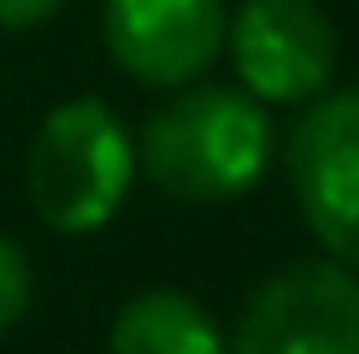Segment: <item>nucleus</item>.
Masks as SVG:
<instances>
[{"instance_id": "nucleus-7", "label": "nucleus", "mask_w": 359, "mask_h": 354, "mask_svg": "<svg viewBox=\"0 0 359 354\" xmlns=\"http://www.w3.org/2000/svg\"><path fill=\"white\" fill-rule=\"evenodd\" d=\"M107 348L112 354H224V336L194 295L142 289L118 307Z\"/></svg>"}, {"instance_id": "nucleus-2", "label": "nucleus", "mask_w": 359, "mask_h": 354, "mask_svg": "<svg viewBox=\"0 0 359 354\" xmlns=\"http://www.w3.org/2000/svg\"><path fill=\"white\" fill-rule=\"evenodd\" d=\"M130 177H136V142L124 136L118 112L95 95L59 100L24 154L29 206L41 213V225L65 236L112 225V213L130 195Z\"/></svg>"}, {"instance_id": "nucleus-3", "label": "nucleus", "mask_w": 359, "mask_h": 354, "mask_svg": "<svg viewBox=\"0 0 359 354\" xmlns=\"http://www.w3.org/2000/svg\"><path fill=\"white\" fill-rule=\"evenodd\" d=\"M224 354H359V277L341 260H294L248 295Z\"/></svg>"}, {"instance_id": "nucleus-5", "label": "nucleus", "mask_w": 359, "mask_h": 354, "mask_svg": "<svg viewBox=\"0 0 359 354\" xmlns=\"http://www.w3.org/2000/svg\"><path fill=\"white\" fill-rule=\"evenodd\" d=\"M224 41L253 100H312L330 88L336 29L318 0H248L224 24Z\"/></svg>"}, {"instance_id": "nucleus-6", "label": "nucleus", "mask_w": 359, "mask_h": 354, "mask_svg": "<svg viewBox=\"0 0 359 354\" xmlns=\"http://www.w3.org/2000/svg\"><path fill=\"white\" fill-rule=\"evenodd\" d=\"M224 0H107L100 29L124 77L147 88L194 83L224 48Z\"/></svg>"}, {"instance_id": "nucleus-8", "label": "nucleus", "mask_w": 359, "mask_h": 354, "mask_svg": "<svg viewBox=\"0 0 359 354\" xmlns=\"http://www.w3.org/2000/svg\"><path fill=\"white\" fill-rule=\"evenodd\" d=\"M29 295H36V277H29V260L24 248L0 230V336L12 331L24 313H29Z\"/></svg>"}, {"instance_id": "nucleus-4", "label": "nucleus", "mask_w": 359, "mask_h": 354, "mask_svg": "<svg viewBox=\"0 0 359 354\" xmlns=\"http://www.w3.org/2000/svg\"><path fill=\"white\" fill-rule=\"evenodd\" d=\"M289 183L324 254L359 266V88L312 95L289 130Z\"/></svg>"}, {"instance_id": "nucleus-1", "label": "nucleus", "mask_w": 359, "mask_h": 354, "mask_svg": "<svg viewBox=\"0 0 359 354\" xmlns=\"http://www.w3.org/2000/svg\"><path fill=\"white\" fill-rule=\"evenodd\" d=\"M142 171L177 201H236L265 177L271 118L248 88H189L165 100L142 130Z\"/></svg>"}, {"instance_id": "nucleus-9", "label": "nucleus", "mask_w": 359, "mask_h": 354, "mask_svg": "<svg viewBox=\"0 0 359 354\" xmlns=\"http://www.w3.org/2000/svg\"><path fill=\"white\" fill-rule=\"evenodd\" d=\"M65 0H0V29H36L48 24Z\"/></svg>"}]
</instances>
